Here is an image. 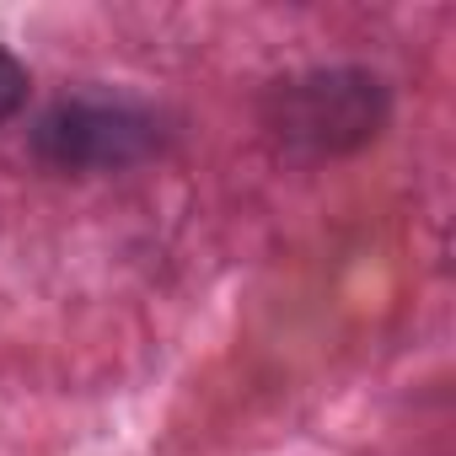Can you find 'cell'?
I'll use <instances>...</instances> for the list:
<instances>
[{
	"label": "cell",
	"mask_w": 456,
	"mask_h": 456,
	"mask_svg": "<svg viewBox=\"0 0 456 456\" xmlns=\"http://www.w3.org/2000/svg\"><path fill=\"white\" fill-rule=\"evenodd\" d=\"M28 92H33V76H28V65L0 44V124H12L22 108H28Z\"/></svg>",
	"instance_id": "cell-3"
},
{
	"label": "cell",
	"mask_w": 456,
	"mask_h": 456,
	"mask_svg": "<svg viewBox=\"0 0 456 456\" xmlns=\"http://www.w3.org/2000/svg\"><path fill=\"white\" fill-rule=\"evenodd\" d=\"M392 97L387 81L370 70H306L274 81L264 97V124L280 145L306 156H344L370 145L387 129Z\"/></svg>",
	"instance_id": "cell-1"
},
{
	"label": "cell",
	"mask_w": 456,
	"mask_h": 456,
	"mask_svg": "<svg viewBox=\"0 0 456 456\" xmlns=\"http://www.w3.org/2000/svg\"><path fill=\"white\" fill-rule=\"evenodd\" d=\"M33 151L49 172L65 177H108L140 167L161 151V118L140 102L118 97H65L33 129Z\"/></svg>",
	"instance_id": "cell-2"
}]
</instances>
